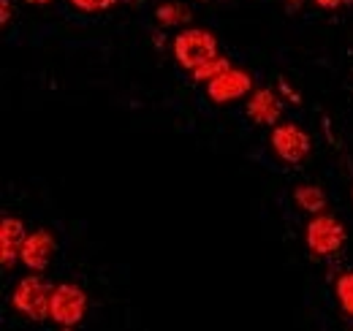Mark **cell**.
Here are the masks:
<instances>
[{
	"label": "cell",
	"mask_w": 353,
	"mask_h": 331,
	"mask_svg": "<svg viewBox=\"0 0 353 331\" xmlns=\"http://www.w3.org/2000/svg\"><path fill=\"white\" fill-rule=\"evenodd\" d=\"M155 19H158V25H163V28L188 25V22L193 19V11H190L185 3H179V0H169V3H161V6L155 8Z\"/></svg>",
	"instance_id": "10"
},
{
	"label": "cell",
	"mask_w": 353,
	"mask_h": 331,
	"mask_svg": "<svg viewBox=\"0 0 353 331\" xmlns=\"http://www.w3.org/2000/svg\"><path fill=\"white\" fill-rule=\"evenodd\" d=\"M88 315V293L74 283H60L52 290V315L49 321L60 329H74Z\"/></svg>",
	"instance_id": "3"
},
{
	"label": "cell",
	"mask_w": 353,
	"mask_h": 331,
	"mask_svg": "<svg viewBox=\"0 0 353 331\" xmlns=\"http://www.w3.org/2000/svg\"><path fill=\"white\" fill-rule=\"evenodd\" d=\"M25 3H30V6H49L52 0H25Z\"/></svg>",
	"instance_id": "17"
},
{
	"label": "cell",
	"mask_w": 353,
	"mask_h": 331,
	"mask_svg": "<svg viewBox=\"0 0 353 331\" xmlns=\"http://www.w3.org/2000/svg\"><path fill=\"white\" fill-rule=\"evenodd\" d=\"M250 90H253L250 74L231 66L228 71H223L218 79H212V82L207 84V98L212 103H221L223 106V103H234V101L250 95Z\"/></svg>",
	"instance_id": "6"
},
{
	"label": "cell",
	"mask_w": 353,
	"mask_h": 331,
	"mask_svg": "<svg viewBox=\"0 0 353 331\" xmlns=\"http://www.w3.org/2000/svg\"><path fill=\"white\" fill-rule=\"evenodd\" d=\"M294 201L302 212H310V214H321L326 209V193L318 188V185H299L294 190Z\"/></svg>",
	"instance_id": "11"
},
{
	"label": "cell",
	"mask_w": 353,
	"mask_h": 331,
	"mask_svg": "<svg viewBox=\"0 0 353 331\" xmlns=\"http://www.w3.org/2000/svg\"><path fill=\"white\" fill-rule=\"evenodd\" d=\"M79 11H88V14H98V11H106V8H112L117 0H71Z\"/></svg>",
	"instance_id": "14"
},
{
	"label": "cell",
	"mask_w": 353,
	"mask_h": 331,
	"mask_svg": "<svg viewBox=\"0 0 353 331\" xmlns=\"http://www.w3.org/2000/svg\"><path fill=\"white\" fill-rule=\"evenodd\" d=\"M269 141H272V150L277 152V158H283L285 163H302L307 158L310 147H312L307 130H302L299 125L294 123L277 125L272 130Z\"/></svg>",
	"instance_id": "5"
},
{
	"label": "cell",
	"mask_w": 353,
	"mask_h": 331,
	"mask_svg": "<svg viewBox=\"0 0 353 331\" xmlns=\"http://www.w3.org/2000/svg\"><path fill=\"white\" fill-rule=\"evenodd\" d=\"M123 3H133V0H123Z\"/></svg>",
	"instance_id": "18"
},
{
	"label": "cell",
	"mask_w": 353,
	"mask_h": 331,
	"mask_svg": "<svg viewBox=\"0 0 353 331\" xmlns=\"http://www.w3.org/2000/svg\"><path fill=\"white\" fill-rule=\"evenodd\" d=\"M52 290L54 288L44 277H36V274L22 277L11 293V304H14V310H19L33 323H44L52 315Z\"/></svg>",
	"instance_id": "1"
},
{
	"label": "cell",
	"mask_w": 353,
	"mask_h": 331,
	"mask_svg": "<svg viewBox=\"0 0 353 331\" xmlns=\"http://www.w3.org/2000/svg\"><path fill=\"white\" fill-rule=\"evenodd\" d=\"M174 57L179 63V68L193 74L199 66H204L207 60L218 57V39L210 30L188 28L174 39Z\"/></svg>",
	"instance_id": "2"
},
{
	"label": "cell",
	"mask_w": 353,
	"mask_h": 331,
	"mask_svg": "<svg viewBox=\"0 0 353 331\" xmlns=\"http://www.w3.org/2000/svg\"><path fill=\"white\" fill-rule=\"evenodd\" d=\"M245 112L256 125H274L283 114V101L269 87H261L248 98Z\"/></svg>",
	"instance_id": "9"
},
{
	"label": "cell",
	"mask_w": 353,
	"mask_h": 331,
	"mask_svg": "<svg viewBox=\"0 0 353 331\" xmlns=\"http://www.w3.org/2000/svg\"><path fill=\"white\" fill-rule=\"evenodd\" d=\"M321 8H340V6H348L351 0H315Z\"/></svg>",
	"instance_id": "16"
},
{
	"label": "cell",
	"mask_w": 353,
	"mask_h": 331,
	"mask_svg": "<svg viewBox=\"0 0 353 331\" xmlns=\"http://www.w3.org/2000/svg\"><path fill=\"white\" fill-rule=\"evenodd\" d=\"M231 68V60H225L223 54H218V57H212V60H207L204 66H199L196 71H193V79L196 82H204L210 84L212 79H218L223 71H228Z\"/></svg>",
	"instance_id": "12"
},
{
	"label": "cell",
	"mask_w": 353,
	"mask_h": 331,
	"mask_svg": "<svg viewBox=\"0 0 353 331\" xmlns=\"http://www.w3.org/2000/svg\"><path fill=\"white\" fill-rule=\"evenodd\" d=\"M54 252H57V239L52 237V231L39 228V231L28 234V239H25V245H22L19 261H22L30 272H44L46 266L52 263Z\"/></svg>",
	"instance_id": "7"
},
{
	"label": "cell",
	"mask_w": 353,
	"mask_h": 331,
	"mask_svg": "<svg viewBox=\"0 0 353 331\" xmlns=\"http://www.w3.org/2000/svg\"><path fill=\"white\" fill-rule=\"evenodd\" d=\"M25 239H28L25 223H22L19 217L6 214V217L0 220V263H3V269H14V263H17L19 255H22Z\"/></svg>",
	"instance_id": "8"
},
{
	"label": "cell",
	"mask_w": 353,
	"mask_h": 331,
	"mask_svg": "<svg viewBox=\"0 0 353 331\" xmlns=\"http://www.w3.org/2000/svg\"><path fill=\"white\" fill-rule=\"evenodd\" d=\"M334 293H337V301H340L343 312L353 318V272H345V274H340V277H337V283H334Z\"/></svg>",
	"instance_id": "13"
},
{
	"label": "cell",
	"mask_w": 353,
	"mask_h": 331,
	"mask_svg": "<svg viewBox=\"0 0 353 331\" xmlns=\"http://www.w3.org/2000/svg\"><path fill=\"white\" fill-rule=\"evenodd\" d=\"M305 239H307V248L315 258H323V255H332L345 245V225L321 212V214H312V220L307 223V231H305Z\"/></svg>",
	"instance_id": "4"
},
{
	"label": "cell",
	"mask_w": 353,
	"mask_h": 331,
	"mask_svg": "<svg viewBox=\"0 0 353 331\" xmlns=\"http://www.w3.org/2000/svg\"><path fill=\"white\" fill-rule=\"evenodd\" d=\"M11 17H14V11H11V0H0V25H8Z\"/></svg>",
	"instance_id": "15"
}]
</instances>
